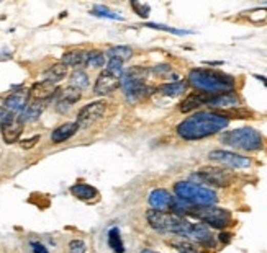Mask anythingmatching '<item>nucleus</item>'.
Here are the masks:
<instances>
[{"mask_svg": "<svg viewBox=\"0 0 267 253\" xmlns=\"http://www.w3.org/2000/svg\"><path fill=\"white\" fill-rule=\"evenodd\" d=\"M239 97L235 91H227V94H220V95H213L208 100L207 106L215 108V109H224V108H238L239 106Z\"/></svg>", "mask_w": 267, "mask_h": 253, "instance_id": "obj_15", "label": "nucleus"}, {"mask_svg": "<svg viewBox=\"0 0 267 253\" xmlns=\"http://www.w3.org/2000/svg\"><path fill=\"white\" fill-rule=\"evenodd\" d=\"M254 77H256L257 80H259V82H262L264 85L267 87V77H264V75H254Z\"/></svg>", "mask_w": 267, "mask_h": 253, "instance_id": "obj_41", "label": "nucleus"}, {"mask_svg": "<svg viewBox=\"0 0 267 253\" xmlns=\"http://www.w3.org/2000/svg\"><path fill=\"white\" fill-rule=\"evenodd\" d=\"M220 240H221L223 243H228V242L231 240V234H228V232H223V234L220 235Z\"/></svg>", "mask_w": 267, "mask_h": 253, "instance_id": "obj_40", "label": "nucleus"}, {"mask_svg": "<svg viewBox=\"0 0 267 253\" xmlns=\"http://www.w3.org/2000/svg\"><path fill=\"white\" fill-rule=\"evenodd\" d=\"M105 108H107V103L105 101H94V103H90L87 106H84L79 111L77 114V126L79 129H86L89 126H92L94 123H97L100 118L104 116L105 113Z\"/></svg>", "mask_w": 267, "mask_h": 253, "instance_id": "obj_10", "label": "nucleus"}, {"mask_svg": "<svg viewBox=\"0 0 267 253\" xmlns=\"http://www.w3.org/2000/svg\"><path fill=\"white\" fill-rule=\"evenodd\" d=\"M190 85L210 95L235 91V79L231 75L213 69H194L189 74Z\"/></svg>", "mask_w": 267, "mask_h": 253, "instance_id": "obj_2", "label": "nucleus"}, {"mask_svg": "<svg viewBox=\"0 0 267 253\" xmlns=\"http://www.w3.org/2000/svg\"><path fill=\"white\" fill-rule=\"evenodd\" d=\"M12 120H13V114L10 111H7L4 106H0V131H2Z\"/></svg>", "mask_w": 267, "mask_h": 253, "instance_id": "obj_35", "label": "nucleus"}, {"mask_svg": "<svg viewBox=\"0 0 267 253\" xmlns=\"http://www.w3.org/2000/svg\"><path fill=\"white\" fill-rule=\"evenodd\" d=\"M79 131V126L77 123H64L61 124L59 128H56L51 134V141L54 144H61V142L71 139L74 134Z\"/></svg>", "mask_w": 267, "mask_h": 253, "instance_id": "obj_20", "label": "nucleus"}, {"mask_svg": "<svg viewBox=\"0 0 267 253\" xmlns=\"http://www.w3.org/2000/svg\"><path fill=\"white\" fill-rule=\"evenodd\" d=\"M246 18L256 25H265L267 23V8H256V10L248 12Z\"/></svg>", "mask_w": 267, "mask_h": 253, "instance_id": "obj_30", "label": "nucleus"}, {"mask_svg": "<svg viewBox=\"0 0 267 253\" xmlns=\"http://www.w3.org/2000/svg\"><path fill=\"white\" fill-rule=\"evenodd\" d=\"M145 27H148V28H154V30L169 31V33H174V35H190V31H186V30H176V28L166 27V25H157V23H146Z\"/></svg>", "mask_w": 267, "mask_h": 253, "instance_id": "obj_34", "label": "nucleus"}, {"mask_svg": "<svg viewBox=\"0 0 267 253\" xmlns=\"http://www.w3.org/2000/svg\"><path fill=\"white\" fill-rule=\"evenodd\" d=\"M28 98H30V91L27 90H20V91H13L12 95H8L5 98V109L7 111H10L12 114H16V113H20L25 108L28 106Z\"/></svg>", "mask_w": 267, "mask_h": 253, "instance_id": "obj_14", "label": "nucleus"}, {"mask_svg": "<svg viewBox=\"0 0 267 253\" xmlns=\"http://www.w3.org/2000/svg\"><path fill=\"white\" fill-rule=\"evenodd\" d=\"M131 5H133V8H135V12H136L139 16H143V18H146V16L149 15V5L136 4V2H133Z\"/></svg>", "mask_w": 267, "mask_h": 253, "instance_id": "obj_37", "label": "nucleus"}, {"mask_svg": "<svg viewBox=\"0 0 267 253\" xmlns=\"http://www.w3.org/2000/svg\"><path fill=\"white\" fill-rule=\"evenodd\" d=\"M174 198L176 196H172L171 193L168 190H154L149 193V204H151V208L154 211H162V213H168V211H171L172 208V202H174Z\"/></svg>", "mask_w": 267, "mask_h": 253, "instance_id": "obj_13", "label": "nucleus"}, {"mask_svg": "<svg viewBox=\"0 0 267 253\" xmlns=\"http://www.w3.org/2000/svg\"><path fill=\"white\" fill-rule=\"evenodd\" d=\"M120 87V79L112 75L110 72H100V75L95 80V85H94V91L95 95H100V97H105V95H110L113 91Z\"/></svg>", "mask_w": 267, "mask_h": 253, "instance_id": "obj_11", "label": "nucleus"}, {"mask_svg": "<svg viewBox=\"0 0 267 253\" xmlns=\"http://www.w3.org/2000/svg\"><path fill=\"white\" fill-rule=\"evenodd\" d=\"M92 15L100 16V18H108V20H123L121 15L113 13L112 10H108V8L104 7V5H95L94 10H92Z\"/></svg>", "mask_w": 267, "mask_h": 253, "instance_id": "obj_31", "label": "nucleus"}, {"mask_svg": "<svg viewBox=\"0 0 267 253\" xmlns=\"http://www.w3.org/2000/svg\"><path fill=\"white\" fill-rule=\"evenodd\" d=\"M141 253H156V251H153V250H143Z\"/></svg>", "mask_w": 267, "mask_h": 253, "instance_id": "obj_42", "label": "nucleus"}, {"mask_svg": "<svg viewBox=\"0 0 267 253\" xmlns=\"http://www.w3.org/2000/svg\"><path fill=\"white\" fill-rule=\"evenodd\" d=\"M69 251L71 253H86V243L82 240H72L69 243Z\"/></svg>", "mask_w": 267, "mask_h": 253, "instance_id": "obj_36", "label": "nucleus"}, {"mask_svg": "<svg viewBox=\"0 0 267 253\" xmlns=\"http://www.w3.org/2000/svg\"><path fill=\"white\" fill-rule=\"evenodd\" d=\"M186 90H187V85H186V82H182V80L172 82V83H164V85L157 87V91L166 97H179Z\"/></svg>", "mask_w": 267, "mask_h": 253, "instance_id": "obj_24", "label": "nucleus"}, {"mask_svg": "<svg viewBox=\"0 0 267 253\" xmlns=\"http://www.w3.org/2000/svg\"><path fill=\"white\" fill-rule=\"evenodd\" d=\"M146 219L149 225L153 227L154 231L162 232V234H174V235H182V237H187V234L190 231V222L186 217L172 214V213H162V211H154L149 209L146 213Z\"/></svg>", "mask_w": 267, "mask_h": 253, "instance_id": "obj_3", "label": "nucleus"}, {"mask_svg": "<svg viewBox=\"0 0 267 253\" xmlns=\"http://www.w3.org/2000/svg\"><path fill=\"white\" fill-rule=\"evenodd\" d=\"M174 193H176V198L187 201L189 204L194 206H213L218 201V196L213 190L192 181H177L174 185Z\"/></svg>", "mask_w": 267, "mask_h": 253, "instance_id": "obj_4", "label": "nucleus"}, {"mask_svg": "<svg viewBox=\"0 0 267 253\" xmlns=\"http://www.w3.org/2000/svg\"><path fill=\"white\" fill-rule=\"evenodd\" d=\"M108 245L115 253H123L125 251V245H123V240H121V235L118 227H112L108 231Z\"/></svg>", "mask_w": 267, "mask_h": 253, "instance_id": "obj_26", "label": "nucleus"}, {"mask_svg": "<svg viewBox=\"0 0 267 253\" xmlns=\"http://www.w3.org/2000/svg\"><path fill=\"white\" fill-rule=\"evenodd\" d=\"M43 109H45V103H43V101H33V103H30L22 111L18 121L22 124L23 123H33V121H36L38 118L41 116V113H43Z\"/></svg>", "mask_w": 267, "mask_h": 253, "instance_id": "obj_22", "label": "nucleus"}, {"mask_svg": "<svg viewBox=\"0 0 267 253\" xmlns=\"http://www.w3.org/2000/svg\"><path fill=\"white\" fill-rule=\"evenodd\" d=\"M148 69L143 67H130L127 72H123L120 77V85L125 90V95L130 100H136L145 95H149L153 91L151 87H146L145 79H146Z\"/></svg>", "mask_w": 267, "mask_h": 253, "instance_id": "obj_6", "label": "nucleus"}, {"mask_svg": "<svg viewBox=\"0 0 267 253\" xmlns=\"http://www.w3.org/2000/svg\"><path fill=\"white\" fill-rule=\"evenodd\" d=\"M192 181H195V185H212V187H228L233 181V175L228 170H223V168H213V167H205L200 168L197 173L192 175Z\"/></svg>", "mask_w": 267, "mask_h": 253, "instance_id": "obj_8", "label": "nucleus"}, {"mask_svg": "<svg viewBox=\"0 0 267 253\" xmlns=\"http://www.w3.org/2000/svg\"><path fill=\"white\" fill-rule=\"evenodd\" d=\"M107 54L110 56V59H118V61L125 62L127 59L133 56V49L128 46H115L107 51Z\"/></svg>", "mask_w": 267, "mask_h": 253, "instance_id": "obj_27", "label": "nucleus"}, {"mask_svg": "<svg viewBox=\"0 0 267 253\" xmlns=\"http://www.w3.org/2000/svg\"><path fill=\"white\" fill-rule=\"evenodd\" d=\"M39 142V136H33L31 139H27V141H22V147L23 149H31V147H35L36 144Z\"/></svg>", "mask_w": 267, "mask_h": 253, "instance_id": "obj_38", "label": "nucleus"}, {"mask_svg": "<svg viewBox=\"0 0 267 253\" xmlns=\"http://www.w3.org/2000/svg\"><path fill=\"white\" fill-rule=\"evenodd\" d=\"M212 97H213V95L205 94V91H195V94L189 95V97L180 103V111H182V113H190V111H194V109H197L198 106L207 105L208 100H210Z\"/></svg>", "mask_w": 267, "mask_h": 253, "instance_id": "obj_17", "label": "nucleus"}, {"mask_svg": "<svg viewBox=\"0 0 267 253\" xmlns=\"http://www.w3.org/2000/svg\"><path fill=\"white\" fill-rule=\"evenodd\" d=\"M56 85L48 80H41V82H36L35 85L31 87L30 90V97L35 100V101H45L46 98L53 97L56 94Z\"/></svg>", "mask_w": 267, "mask_h": 253, "instance_id": "obj_18", "label": "nucleus"}, {"mask_svg": "<svg viewBox=\"0 0 267 253\" xmlns=\"http://www.w3.org/2000/svg\"><path fill=\"white\" fill-rule=\"evenodd\" d=\"M208 158L230 168H248L251 165V160L248 157L239 155L236 152H230V150H212L210 154H208Z\"/></svg>", "mask_w": 267, "mask_h": 253, "instance_id": "obj_9", "label": "nucleus"}, {"mask_svg": "<svg viewBox=\"0 0 267 253\" xmlns=\"http://www.w3.org/2000/svg\"><path fill=\"white\" fill-rule=\"evenodd\" d=\"M87 59H89V51L74 49L68 51L63 56V64L68 67H87Z\"/></svg>", "mask_w": 267, "mask_h": 253, "instance_id": "obj_19", "label": "nucleus"}, {"mask_svg": "<svg viewBox=\"0 0 267 253\" xmlns=\"http://www.w3.org/2000/svg\"><path fill=\"white\" fill-rule=\"evenodd\" d=\"M30 245H31L33 253H48V248L43 245V243H39V242H31Z\"/></svg>", "mask_w": 267, "mask_h": 253, "instance_id": "obj_39", "label": "nucleus"}, {"mask_svg": "<svg viewBox=\"0 0 267 253\" xmlns=\"http://www.w3.org/2000/svg\"><path fill=\"white\" fill-rule=\"evenodd\" d=\"M107 72H110L112 75H115V77H121L123 75V62L121 61H118V59H110V61H108V64H107V69H105Z\"/></svg>", "mask_w": 267, "mask_h": 253, "instance_id": "obj_33", "label": "nucleus"}, {"mask_svg": "<svg viewBox=\"0 0 267 253\" xmlns=\"http://www.w3.org/2000/svg\"><path fill=\"white\" fill-rule=\"evenodd\" d=\"M221 142L224 146H230L233 149L254 152V150L262 149L264 139L259 134V131H256L253 128H239V129L223 132Z\"/></svg>", "mask_w": 267, "mask_h": 253, "instance_id": "obj_5", "label": "nucleus"}, {"mask_svg": "<svg viewBox=\"0 0 267 253\" xmlns=\"http://www.w3.org/2000/svg\"><path fill=\"white\" fill-rule=\"evenodd\" d=\"M172 247H176L179 253H203V250L200 248L197 243L190 240H179V242H171Z\"/></svg>", "mask_w": 267, "mask_h": 253, "instance_id": "obj_28", "label": "nucleus"}, {"mask_svg": "<svg viewBox=\"0 0 267 253\" xmlns=\"http://www.w3.org/2000/svg\"><path fill=\"white\" fill-rule=\"evenodd\" d=\"M71 87L74 88H86L89 87V75L84 71H76L71 75Z\"/></svg>", "mask_w": 267, "mask_h": 253, "instance_id": "obj_29", "label": "nucleus"}, {"mask_svg": "<svg viewBox=\"0 0 267 253\" xmlns=\"http://www.w3.org/2000/svg\"><path fill=\"white\" fill-rule=\"evenodd\" d=\"M187 216H192L194 219L205 222L207 225L215 227V229H224L233 221L231 213L228 209L216 208V206H194L192 204Z\"/></svg>", "mask_w": 267, "mask_h": 253, "instance_id": "obj_7", "label": "nucleus"}, {"mask_svg": "<svg viewBox=\"0 0 267 253\" xmlns=\"http://www.w3.org/2000/svg\"><path fill=\"white\" fill-rule=\"evenodd\" d=\"M71 193L77 199H84V201L92 199V198L97 196V190L94 187H90V185H86V183L74 185V187L71 188Z\"/></svg>", "mask_w": 267, "mask_h": 253, "instance_id": "obj_25", "label": "nucleus"}, {"mask_svg": "<svg viewBox=\"0 0 267 253\" xmlns=\"http://www.w3.org/2000/svg\"><path fill=\"white\" fill-rule=\"evenodd\" d=\"M66 75H68V65H64L63 62H57V64L49 67V69L45 72L43 77H45V80L51 82L56 85L57 82H61L63 79H66Z\"/></svg>", "mask_w": 267, "mask_h": 253, "instance_id": "obj_23", "label": "nucleus"}, {"mask_svg": "<svg viewBox=\"0 0 267 253\" xmlns=\"http://www.w3.org/2000/svg\"><path fill=\"white\" fill-rule=\"evenodd\" d=\"M230 120L221 113L202 111L192 114L177 126V134L186 141H198L227 129Z\"/></svg>", "mask_w": 267, "mask_h": 253, "instance_id": "obj_1", "label": "nucleus"}, {"mask_svg": "<svg viewBox=\"0 0 267 253\" xmlns=\"http://www.w3.org/2000/svg\"><path fill=\"white\" fill-rule=\"evenodd\" d=\"M187 239L190 242L197 243V245H205V247H213L215 245V237L210 232V229L205 224H192L190 231L187 234Z\"/></svg>", "mask_w": 267, "mask_h": 253, "instance_id": "obj_12", "label": "nucleus"}, {"mask_svg": "<svg viewBox=\"0 0 267 253\" xmlns=\"http://www.w3.org/2000/svg\"><path fill=\"white\" fill-rule=\"evenodd\" d=\"M80 100V91L79 88H74V87H68L59 91L57 95V101H56V109L61 113H66L68 109L76 103V101Z\"/></svg>", "mask_w": 267, "mask_h": 253, "instance_id": "obj_16", "label": "nucleus"}, {"mask_svg": "<svg viewBox=\"0 0 267 253\" xmlns=\"http://www.w3.org/2000/svg\"><path fill=\"white\" fill-rule=\"evenodd\" d=\"M22 132H23V124L16 120V118H13V120L2 129V137L7 144H15V142L20 139Z\"/></svg>", "mask_w": 267, "mask_h": 253, "instance_id": "obj_21", "label": "nucleus"}, {"mask_svg": "<svg viewBox=\"0 0 267 253\" xmlns=\"http://www.w3.org/2000/svg\"><path fill=\"white\" fill-rule=\"evenodd\" d=\"M104 64H105V57L100 51H89V59H87L89 67L97 69V67H102Z\"/></svg>", "mask_w": 267, "mask_h": 253, "instance_id": "obj_32", "label": "nucleus"}]
</instances>
